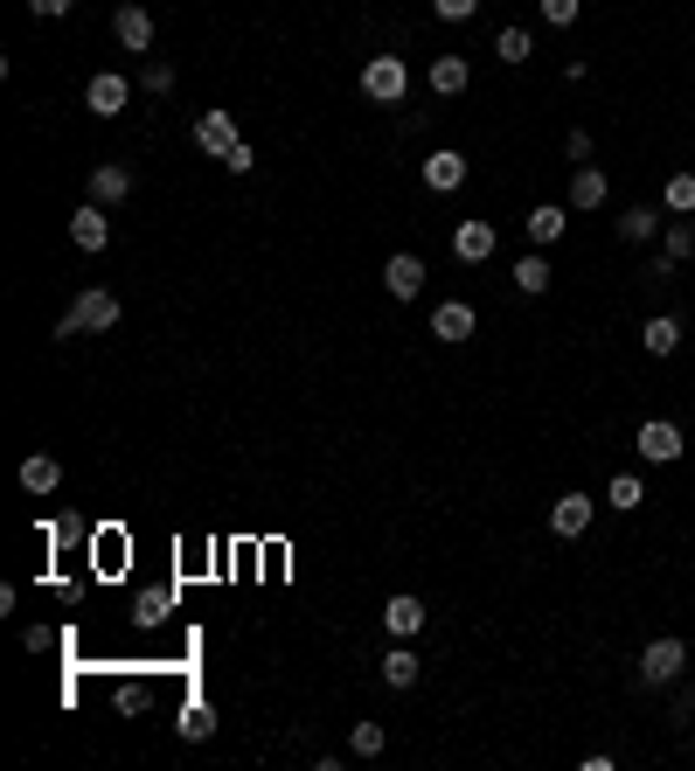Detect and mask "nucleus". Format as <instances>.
<instances>
[{
    "label": "nucleus",
    "instance_id": "obj_1",
    "mask_svg": "<svg viewBox=\"0 0 695 771\" xmlns=\"http://www.w3.org/2000/svg\"><path fill=\"white\" fill-rule=\"evenodd\" d=\"M105 327H119V299L91 286V292L70 299V313H63V320H56V341H70V334H105Z\"/></svg>",
    "mask_w": 695,
    "mask_h": 771
},
{
    "label": "nucleus",
    "instance_id": "obj_2",
    "mask_svg": "<svg viewBox=\"0 0 695 771\" xmlns=\"http://www.w3.org/2000/svg\"><path fill=\"white\" fill-rule=\"evenodd\" d=\"M682 667H688V639H674V633L647 639V653H640V682H647V688L682 682Z\"/></svg>",
    "mask_w": 695,
    "mask_h": 771
},
{
    "label": "nucleus",
    "instance_id": "obj_3",
    "mask_svg": "<svg viewBox=\"0 0 695 771\" xmlns=\"http://www.w3.org/2000/svg\"><path fill=\"white\" fill-rule=\"evenodd\" d=\"M362 91L375 105H397L404 91H410V70H404V56H369L362 63Z\"/></svg>",
    "mask_w": 695,
    "mask_h": 771
},
{
    "label": "nucleus",
    "instance_id": "obj_4",
    "mask_svg": "<svg viewBox=\"0 0 695 771\" xmlns=\"http://www.w3.org/2000/svg\"><path fill=\"white\" fill-rule=\"evenodd\" d=\"M633 445H640V459H647V466H674V459H682V424H668V418H647Z\"/></svg>",
    "mask_w": 695,
    "mask_h": 771
},
{
    "label": "nucleus",
    "instance_id": "obj_5",
    "mask_svg": "<svg viewBox=\"0 0 695 771\" xmlns=\"http://www.w3.org/2000/svg\"><path fill=\"white\" fill-rule=\"evenodd\" d=\"M501 251V237H494V222H453V257H459V265H487V257H494Z\"/></svg>",
    "mask_w": 695,
    "mask_h": 771
},
{
    "label": "nucleus",
    "instance_id": "obj_6",
    "mask_svg": "<svg viewBox=\"0 0 695 771\" xmlns=\"http://www.w3.org/2000/svg\"><path fill=\"white\" fill-rule=\"evenodd\" d=\"M111 35H119V49H133V56H146V49H154V14H146L140 0H125V8L111 14Z\"/></svg>",
    "mask_w": 695,
    "mask_h": 771
},
{
    "label": "nucleus",
    "instance_id": "obj_7",
    "mask_svg": "<svg viewBox=\"0 0 695 771\" xmlns=\"http://www.w3.org/2000/svg\"><path fill=\"white\" fill-rule=\"evenodd\" d=\"M125 98H133V84H125L119 70H98V77L84 84V105L98 111V119H119V111H125Z\"/></svg>",
    "mask_w": 695,
    "mask_h": 771
},
{
    "label": "nucleus",
    "instance_id": "obj_8",
    "mask_svg": "<svg viewBox=\"0 0 695 771\" xmlns=\"http://www.w3.org/2000/svg\"><path fill=\"white\" fill-rule=\"evenodd\" d=\"M195 146L209 160H223L237 146V119H230V111H195Z\"/></svg>",
    "mask_w": 695,
    "mask_h": 771
},
{
    "label": "nucleus",
    "instance_id": "obj_9",
    "mask_svg": "<svg viewBox=\"0 0 695 771\" xmlns=\"http://www.w3.org/2000/svg\"><path fill=\"white\" fill-rule=\"evenodd\" d=\"M424 257H410V251H397V257H390V265H383V286H390V299H418L424 292Z\"/></svg>",
    "mask_w": 695,
    "mask_h": 771
},
{
    "label": "nucleus",
    "instance_id": "obj_10",
    "mask_svg": "<svg viewBox=\"0 0 695 771\" xmlns=\"http://www.w3.org/2000/svg\"><path fill=\"white\" fill-rule=\"evenodd\" d=\"M591 515H598V501H591V494H563V501L550 507V529L571 542V535H585V529H591Z\"/></svg>",
    "mask_w": 695,
    "mask_h": 771
},
{
    "label": "nucleus",
    "instance_id": "obj_11",
    "mask_svg": "<svg viewBox=\"0 0 695 771\" xmlns=\"http://www.w3.org/2000/svg\"><path fill=\"white\" fill-rule=\"evenodd\" d=\"M70 243H77V251H105V243H111V222H105V202H84V209L70 216Z\"/></svg>",
    "mask_w": 695,
    "mask_h": 771
},
{
    "label": "nucleus",
    "instance_id": "obj_12",
    "mask_svg": "<svg viewBox=\"0 0 695 771\" xmlns=\"http://www.w3.org/2000/svg\"><path fill=\"white\" fill-rule=\"evenodd\" d=\"M424 618H431V612H424V598H410V591H397V598L383 605V626L397 633V639H418V633H424Z\"/></svg>",
    "mask_w": 695,
    "mask_h": 771
},
{
    "label": "nucleus",
    "instance_id": "obj_13",
    "mask_svg": "<svg viewBox=\"0 0 695 771\" xmlns=\"http://www.w3.org/2000/svg\"><path fill=\"white\" fill-rule=\"evenodd\" d=\"M459 181H466V154H453V146H431V160H424V188L453 195Z\"/></svg>",
    "mask_w": 695,
    "mask_h": 771
},
{
    "label": "nucleus",
    "instance_id": "obj_14",
    "mask_svg": "<svg viewBox=\"0 0 695 771\" xmlns=\"http://www.w3.org/2000/svg\"><path fill=\"white\" fill-rule=\"evenodd\" d=\"M431 334H439L445 348H459L466 334H474V306H466V299H445V306L431 313Z\"/></svg>",
    "mask_w": 695,
    "mask_h": 771
},
{
    "label": "nucleus",
    "instance_id": "obj_15",
    "mask_svg": "<svg viewBox=\"0 0 695 771\" xmlns=\"http://www.w3.org/2000/svg\"><path fill=\"white\" fill-rule=\"evenodd\" d=\"M466 84H474V70H466V56H431V91H439V98H459Z\"/></svg>",
    "mask_w": 695,
    "mask_h": 771
},
{
    "label": "nucleus",
    "instance_id": "obj_16",
    "mask_svg": "<svg viewBox=\"0 0 695 771\" xmlns=\"http://www.w3.org/2000/svg\"><path fill=\"white\" fill-rule=\"evenodd\" d=\"M606 195H612V181L598 167H577L571 174V209H606Z\"/></svg>",
    "mask_w": 695,
    "mask_h": 771
},
{
    "label": "nucleus",
    "instance_id": "obj_17",
    "mask_svg": "<svg viewBox=\"0 0 695 771\" xmlns=\"http://www.w3.org/2000/svg\"><path fill=\"white\" fill-rule=\"evenodd\" d=\"M563 230H571V202H563V209H556V202L529 209V237H536V251H542V243H556Z\"/></svg>",
    "mask_w": 695,
    "mask_h": 771
},
{
    "label": "nucleus",
    "instance_id": "obj_18",
    "mask_svg": "<svg viewBox=\"0 0 695 771\" xmlns=\"http://www.w3.org/2000/svg\"><path fill=\"white\" fill-rule=\"evenodd\" d=\"M125 195H133V174H125V167H91V202L111 209V202H125Z\"/></svg>",
    "mask_w": 695,
    "mask_h": 771
},
{
    "label": "nucleus",
    "instance_id": "obj_19",
    "mask_svg": "<svg viewBox=\"0 0 695 771\" xmlns=\"http://www.w3.org/2000/svg\"><path fill=\"white\" fill-rule=\"evenodd\" d=\"M640 348H647V354H674V348H682V320L654 313L647 327H640Z\"/></svg>",
    "mask_w": 695,
    "mask_h": 771
},
{
    "label": "nucleus",
    "instance_id": "obj_20",
    "mask_svg": "<svg viewBox=\"0 0 695 771\" xmlns=\"http://www.w3.org/2000/svg\"><path fill=\"white\" fill-rule=\"evenodd\" d=\"M418 674H424V661H418L410 647H390V653H383V682H390V688H418Z\"/></svg>",
    "mask_w": 695,
    "mask_h": 771
},
{
    "label": "nucleus",
    "instance_id": "obj_21",
    "mask_svg": "<svg viewBox=\"0 0 695 771\" xmlns=\"http://www.w3.org/2000/svg\"><path fill=\"white\" fill-rule=\"evenodd\" d=\"M22 486L28 494H56V486H63V466H56L49 453H35V459H22Z\"/></svg>",
    "mask_w": 695,
    "mask_h": 771
},
{
    "label": "nucleus",
    "instance_id": "obj_22",
    "mask_svg": "<svg viewBox=\"0 0 695 771\" xmlns=\"http://www.w3.org/2000/svg\"><path fill=\"white\" fill-rule=\"evenodd\" d=\"M550 278H556V272H550V257L536 251V257H522V265H515V292H529V299H536V292H550Z\"/></svg>",
    "mask_w": 695,
    "mask_h": 771
},
{
    "label": "nucleus",
    "instance_id": "obj_23",
    "mask_svg": "<svg viewBox=\"0 0 695 771\" xmlns=\"http://www.w3.org/2000/svg\"><path fill=\"white\" fill-rule=\"evenodd\" d=\"M175 730H181V737H188V744H202V737H216V709H202V702H188V709H181V723H175Z\"/></svg>",
    "mask_w": 695,
    "mask_h": 771
},
{
    "label": "nucleus",
    "instance_id": "obj_24",
    "mask_svg": "<svg viewBox=\"0 0 695 771\" xmlns=\"http://www.w3.org/2000/svg\"><path fill=\"white\" fill-rule=\"evenodd\" d=\"M654 230H668V222H654V209H626V216H619V237H626V243H654Z\"/></svg>",
    "mask_w": 695,
    "mask_h": 771
},
{
    "label": "nucleus",
    "instance_id": "obj_25",
    "mask_svg": "<svg viewBox=\"0 0 695 771\" xmlns=\"http://www.w3.org/2000/svg\"><path fill=\"white\" fill-rule=\"evenodd\" d=\"M529 49H536L529 28H501V35H494V56H501V63H529Z\"/></svg>",
    "mask_w": 695,
    "mask_h": 771
},
{
    "label": "nucleus",
    "instance_id": "obj_26",
    "mask_svg": "<svg viewBox=\"0 0 695 771\" xmlns=\"http://www.w3.org/2000/svg\"><path fill=\"white\" fill-rule=\"evenodd\" d=\"M606 501L619 507V515H633V507H640V501H647V486H640V480H633V473H619V480L606 486Z\"/></svg>",
    "mask_w": 695,
    "mask_h": 771
},
{
    "label": "nucleus",
    "instance_id": "obj_27",
    "mask_svg": "<svg viewBox=\"0 0 695 771\" xmlns=\"http://www.w3.org/2000/svg\"><path fill=\"white\" fill-rule=\"evenodd\" d=\"M661 251L674 257V265H682V257H695V222H668V230H661Z\"/></svg>",
    "mask_w": 695,
    "mask_h": 771
},
{
    "label": "nucleus",
    "instance_id": "obj_28",
    "mask_svg": "<svg viewBox=\"0 0 695 771\" xmlns=\"http://www.w3.org/2000/svg\"><path fill=\"white\" fill-rule=\"evenodd\" d=\"M661 202H668L674 216H695V174H668V195Z\"/></svg>",
    "mask_w": 695,
    "mask_h": 771
},
{
    "label": "nucleus",
    "instance_id": "obj_29",
    "mask_svg": "<svg viewBox=\"0 0 695 771\" xmlns=\"http://www.w3.org/2000/svg\"><path fill=\"white\" fill-rule=\"evenodd\" d=\"M383 744H390V737H383V723H355V730H348V750H355V758H375Z\"/></svg>",
    "mask_w": 695,
    "mask_h": 771
},
{
    "label": "nucleus",
    "instance_id": "obj_30",
    "mask_svg": "<svg viewBox=\"0 0 695 771\" xmlns=\"http://www.w3.org/2000/svg\"><path fill=\"white\" fill-rule=\"evenodd\" d=\"M577 8H585V0H542V22H550V28H571Z\"/></svg>",
    "mask_w": 695,
    "mask_h": 771
},
{
    "label": "nucleus",
    "instance_id": "obj_31",
    "mask_svg": "<svg viewBox=\"0 0 695 771\" xmlns=\"http://www.w3.org/2000/svg\"><path fill=\"white\" fill-rule=\"evenodd\" d=\"M474 8H480V0H431L439 22H474Z\"/></svg>",
    "mask_w": 695,
    "mask_h": 771
},
{
    "label": "nucleus",
    "instance_id": "obj_32",
    "mask_svg": "<svg viewBox=\"0 0 695 771\" xmlns=\"http://www.w3.org/2000/svg\"><path fill=\"white\" fill-rule=\"evenodd\" d=\"M111 702H119V716H140V709H146V688H140V682H119V695H111Z\"/></svg>",
    "mask_w": 695,
    "mask_h": 771
},
{
    "label": "nucleus",
    "instance_id": "obj_33",
    "mask_svg": "<svg viewBox=\"0 0 695 771\" xmlns=\"http://www.w3.org/2000/svg\"><path fill=\"white\" fill-rule=\"evenodd\" d=\"M223 167H230V174H251V167H257V146H251V140H237L230 154H223Z\"/></svg>",
    "mask_w": 695,
    "mask_h": 771
},
{
    "label": "nucleus",
    "instance_id": "obj_34",
    "mask_svg": "<svg viewBox=\"0 0 695 771\" xmlns=\"http://www.w3.org/2000/svg\"><path fill=\"white\" fill-rule=\"evenodd\" d=\"M146 91H154V98H160V91H175V70H167V63H146Z\"/></svg>",
    "mask_w": 695,
    "mask_h": 771
},
{
    "label": "nucleus",
    "instance_id": "obj_35",
    "mask_svg": "<svg viewBox=\"0 0 695 771\" xmlns=\"http://www.w3.org/2000/svg\"><path fill=\"white\" fill-rule=\"evenodd\" d=\"M563 154H571V160H591V133H563Z\"/></svg>",
    "mask_w": 695,
    "mask_h": 771
},
{
    "label": "nucleus",
    "instance_id": "obj_36",
    "mask_svg": "<svg viewBox=\"0 0 695 771\" xmlns=\"http://www.w3.org/2000/svg\"><path fill=\"white\" fill-rule=\"evenodd\" d=\"M28 8L43 14V22H56V14H70V8H77V0H28Z\"/></svg>",
    "mask_w": 695,
    "mask_h": 771
}]
</instances>
